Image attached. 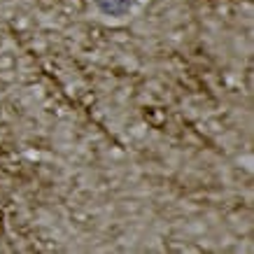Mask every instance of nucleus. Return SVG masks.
<instances>
[{
	"mask_svg": "<svg viewBox=\"0 0 254 254\" xmlns=\"http://www.w3.org/2000/svg\"><path fill=\"white\" fill-rule=\"evenodd\" d=\"M93 7L110 19H126V16H131L135 0H93Z\"/></svg>",
	"mask_w": 254,
	"mask_h": 254,
	"instance_id": "f257e3e1",
	"label": "nucleus"
}]
</instances>
